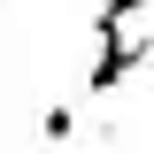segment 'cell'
<instances>
[{
    "mask_svg": "<svg viewBox=\"0 0 154 154\" xmlns=\"http://www.w3.org/2000/svg\"><path fill=\"white\" fill-rule=\"evenodd\" d=\"M38 139H46V146H69L77 139V108H46L38 116Z\"/></svg>",
    "mask_w": 154,
    "mask_h": 154,
    "instance_id": "cell-1",
    "label": "cell"
}]
</instances>
